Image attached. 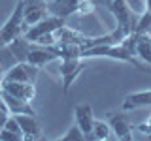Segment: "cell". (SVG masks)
Here are the masks:
<instances>
[{
  "label": "cell",
  "instance_id": "obj_24",
  "mask_svg": "<svg viewBox=\"0 0 151 141\" xmlns=\"http://www.w3.org/2000/svg\"><path fill=\"white\" fill-rule=\"evenodd\" d=\"M138 130L142 132V134H149L151 135V117L145 122H142V124H138Z\"/></svg>",
  "mask_w": 151,
  "mask_h": 141
},
{
  "label": "cell",
  "instance_id": "obj_5",
  "mask_svg": "<svg viewBox=\"0 0 151 141\" xmlns=\"http://www.w3.org/2000/svg\"><path fill=\"white\" fill-rule=\"evenodd\" d=\"M57 58H60V56H59V51H57L55 45L47 47V45H40V43H34V41H32V47H30L28 56H27V62L42 68V66L53 62V60H57Z\"/></svg>",
  "mask_w": 151,
  "mask_h": 141
},
{
  "label": "cell",
  "instance_id": "obj_13",
  "mask_svg": "<svg viewBox=\"0 0 151 141\" xmlns=\"http://www.w3.org/2000/svg\"><path fill=\"white\" fill-rule=\"evenodd\" d=\"M151 105V90H140V92H132L125 98L121 109L123 111H132L138 107H147Z\"/></svg>",
  "mask_w": 151,
  "mask_h": 141
},
{
  "label": "cell",
  "instance_id": "obj_7",
  "mask_svg": "<svg viewBox=\"0 0 151 141\" xmlns=\"http://www.w3.org/2000/svg\"><path fill=\"white\" fill-rule=\"evenodd\" d=\"M2 90L12 94L15 98H23V100L32 102L36 96V83H23V81H2Z\"/></svg>",
  "mask_w": 151,
  "mask_h": 141
},
{
  "label": "cell",
  "instance_id": "obj_9",
  "mask_svg": "<svg viewBox=\"0 0 151 141\" xmlns=\"http://www.w3.org/2000/svg\"><path fill=\"white\" fill-rule=\"evenodd\" d=\"M0 96H2L4 103H6L9 115H36L34 107L30 105V102H28V100H23V98H15V96H12V94L4 92L2 88H0Z\"/></svg>",
  "mask_w": 151,
  "mask_h": 141
},
{
  "label": "cell",
  "instance_id": "obj_23",
  "mask_svg": "<svg viewBox=\"0 0 151 141\" xmlns=\"http://www.w3.org/2000/svg\"><path fill=\"white\" fill-rule=\"evenodd\" d=\"M0 139H2V141H21L23 137L19 134H15V132H12V130L0 128Z\"/></svg>",
  "mask_w": 151,
  "mask_h": 141
},
{
  "label": "cell",
  "instance_id": "obj_28",
  "mask_svg": "<svg viewBox=\"0 0 151 141\" xmlns=\"http://www.w3.org/2000/svg\"><path fill=\"white\" fill-rule=\"evenodd\" d=\"M4 73H6V72H4V70L0 68V81H2V79H4Z\"/></svg>",
  "mask_w": 151,
  "mask_h": 141
},
{
  "label": "cell",
  "instance_id": "obj_11",
  "mask_svg": "<svg viewBox=\"0 0 151 141\" xmlns=\"http://www.w3.org/2000/svg\"><path fill=\"white\" fill-rule=\"evenodd\" d=\"M13 117L17 119L27 141L42 137V124H40V120H38L36 115H13Z\"/></svg>",
  "mask_w": 151,
  "mask_h": 141
},
{
  "label": "cell",
  "instance_id": "obj_21",
  "mask_svg": "<svg viewBox=\"0 0 151 141\" xmlns=\"http://www.w3.org/2000/svg\"><path fill=\"white\" fill-rule=\"evenodd\" d=\"M94 8H96V2H94V0H79L76 13H78V15H91L94 11Z\"/></svg>",
  "mask_w": 151,
  "mask_h": 141
},
{
  "label": "cell",
  "instance_id": "obj_8",
  "mask_svg": "<svg viewBox=\"0 0 151 141\" xmlns=\"http://www.w3.org/2000/svg\"><path fill=\"white\" fill-rule=\"evenodd\" d=\"M108 120H110V126L117 139H123V141L132 139V126H130V120L127 119V115H123V113H108Z\"/></svg>",
  "mask_w": 151,
  "mask_h": 141
},
{
  "label": "cell",
  "instance_id": "obj_10",
  "mask_svg": "<svg viewBox=\"0 0 151 141\" xmlns=\"http://www.w3.org/2000/svg\"><path fill=\"white\" fill-rule=\"evenodd\" d=\"M74 115H76V124L83 130L85 134V139H93V122H94V117H93V109L89 103H79L78 107L74 109Z\"/></svg>",
  "mask_w": 151,
  "mask_h": 141
},
{
  "label": "cell",
  "instance_id": "obj_20",
  "mask_svg": "<svg viewBox=\"0 0 151 141\" xmlns=\"http://www.w3.org/2000/svg\"><path fill=\"white\" fill-rule=\"evenodd\" d=\"M60 139H63V141H81V139H85V134H83V130L79 128L78 124H74Z\"/></svg>",
  "mask_w": 151,
  "mask_h": 141
},
{
  "label": "cell",
  "instance_id": "obj_25",
  "mask_svg": "<svg viewBox=\"0 0 151 141\" xmlns=\"http://www.w3.org/2000/svg\"><path fill=\"white\" fill-rule=\"evenodd\" d=\"M8 117H9V111H8V109H4V107H0V128L6 124Z\"/></svg>",
  "mask_w": 151,
  "mask_h": 141
},
{
  "label": "cell",
  "instance_id": "obj_15",
  "mask_svg": "<svg viewBox=\"0 0 151 141\" xmlns=\"http://www.w3.org/2000/svg\"><path fill=\"white\" fill-rule=\"evenodd\" d=\"M55 38H57V41H60V43H76V45H83L85 40H87L85 34L74 30V28H68V26L57 28V30H55Z\"/></svg>",
  "mask_w": 151,
  "mask_h": 141
},
{
  "label": "cell",
  "instance_id": "obj_18",
  "mask_svg": "<svg viewBox=\"0 0 151 141\" xmlns=\"http://www.w3.org/2000/svg\"><path fill=\"white\" fill-rule=\"evenodd\" d=\"M110 132H111V126L106 124L104 120H94L93 122V139H108L110 137Z\"/></svg>",
  "mask_w": 151,
  "mask_h": 141
},
{
  "label": "cell",
  "instance_id": "obj_26",
  "mask_svg": "<svg viewBox=\"0 0 151 141\" xmlns=\"http://www.w3.org/2000/svg\"><path fill=\"white\" fill-rule=\"evenodd\" d=\"M96 4H102V6H110V2L111 0H94Z\"/></svg>",
  "mask_w": 151,
  "mask_h": 141
},
{
  "label": "cell",
  "instance_id": "obj_14",
  "mask_svg": "<svg viewBox=\"0 0 151 141\" xmlns=\"http://www.w3.org/2000/svg\"><path fill=\"white\" fill-rule=\"evenodd\" d=\"M136 56L145 64H151V32L136 34Z\"/></svg>",
  "mask_w": 151,
  "mask_h": 141
},
{
  "label": "cell",
  "instance_id": "obj_12",
  "mask_svg": "<svg viewBox=\"0 0 151 141\" xmlns=\"http://www.w3.org/2000/svg\"><path fill=\"white\" fill-rule=\"evenodd\" d=\"M78 2L79 0H45V6H47V11L51 15L68 19L72 13H76Z\"/></svg>",
  "mask_w": 151,
  "mask_h": 141
},
{
  "label": "cell",
  "instance_id": "obj_3",
  "mask_svg": "<svg viewBox=\"0 0 151 141\" xmlns=\"http://www.w3.org/2000/svg\"><path fill=\"white\" fill-rule=\"evenodd\" d=\"M64 21H66V19L57 17V15H51V13H49V15L44 17L42 21H38L36 25L28 26V28H27V32H25L23 36H25L28 41H34L36 38H40L42 34H49V32H55L57 28L64 26Z\"/></svg>",
  "mask_w": 151,
  "mask_h": 141
},
{
  "label": "cell",
  "instance_id": "obj_17",
  "mask_svg": "<svg viewBox=\"0 0 151 141\" xmlns=\"http://www.w3.org/2000/svg\"><path fill=\"white\" fill-rule=\"evenodd\" d=\"M15 64H17V58H15V55L12 53V49L8 47V43L0 45V68H2L4 72H8V70Z\"/></svg>",
  "mask_w": 151,
  "mask_h": 141
},
{
  "label": "cell",
  "instance_id": "obj_2",
  "mask_svg": "<svg viewBox=\"0 0 151 141\" xmlns=\"http://www.w3.org/2000/svg\"><path fill=\"white\" fill-rule=\"evenodd\" d=\"M49 15L45 0H23V34L28 26L36 25L44 17Z\"/></svg>",
  "mask_w": 151,
  "mask_h": 141
},
{
  "label": "cell",
  "instance_id": "obj_6",
  "mask_svg": "<svg viewBox=\"0 0 151 141\" xmlns=\"http://www.w3.org/2000/svg\"><path fill=\"white\" fill-rule=\"evenodd\" d=\"M63 62L59 66V73L63 77V90L68 92L70 90V85L74 83V79L81 73V70L85 68V62L83 58H60Z\"/></svg>",
  "mask_w": 151,
  "mask_h": 141
},
{
  "label": "cell",
  "instance_id": "obj_22",
  "mask_svg": "<svg viewBox=\"0 0 151 141\" xmlns=\"http://www.w3.org/2000/svg\"><path fill=\"white\" fill-rule=\"evenodd\" d=\"M34 43H40V45H55L57 43V38H55V32H49V34H42L40 38H36Z\"/></svg>",
  "mask_w": 151,
  "mask_h": 141
},
{
  "label": "cell",
  "instance_id": "obj_19",
  "mask_svg": "<svg viewBox=\"0 0 151 141\" xmlns=\"http://www.w3.org/2000/svg\"><path fill=\"white\" fill-rule=\"evenodd\" d=\"M134 32H136V34H142V32H151V11L145 9V11L138 17L136 26H134Z\"/></svg>",
  "mask_w": 151,
  "mask_h": 141
},
{
  "label": "cell",
  "instance_id": "obj_4",
  "mask_svg": "<svg viewBox=\"0 0 151 141\" xmlns=\"http://www.w3.org/2000/svg\"><path fill=\"white\" fill-rule=\"evenodd\" d=\"M38 72L40 68L30 62H17L15 66L8 70L4 73V79L2 81H23V83H36L38 79ZM0 81V83H2Z\"/></svg>",
  "mask_w": 151,
  "mask_h": 141
},
{
  "label": "cell",
  "instance_id": "obj_27",
  "mask_svg": "<svg viewBox=\"0 0 151 141\" xmlns=\"http://www.w3.org/2000/svg\"><path fill=\"white\" fill-rule=\"evenodd\" d=\"M145 9L151 11V0H145Z\"/></svg>",
  "mask_w": 151,
  "mask_h": 141
},
{
  "label": "cell",
  "instance_id": "obj_16",
  "mask_svg": "<svg viewBox=\"0 0 151 141\" xmlns=\"http://www.w3.org/2000/svg\"><path fill=\"white\" fill-rule=\"evenodd\" d=\"M8 47L12 49V53L15 55L17 62H27V56H28V51L32 47V41H28L25 36H17L15 40H12L8 43Z\"/></svg>",
  "mask_w": 151,
  "mask_h": 141
},
{
  "label": "cell",
  "instance_id": "obj_1",
  "mask_svg": "<svg viewBox=\"0 0 151 141\" xmlns=\"http://www.w3.org/2000/svg\"><path fill=\"white\" fill-rule=\"evenodd\" d=\"M17 36H23V0H17L15 9L8 17V21L0 26V41L2 43H9Z\"/></svg>",
  "mask_w": 151,
  "mask_h": 141
}]
</instances>
